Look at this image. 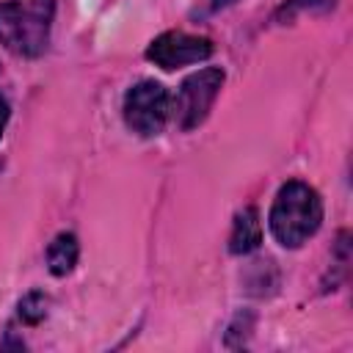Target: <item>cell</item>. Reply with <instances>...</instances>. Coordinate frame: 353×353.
Segmentation results:
<instances>
[{
	"mask_svg": "<svg viewBox=\"0 0 353 353\" xmlns=\"http://www.w3.org/2000/svg\"><path fill=\"white\" fill-rule=\"evenodd\" d=\"M55 0H6L0 3V44L22 58H36L50 41Z\"/></svg>",
	"mask_w": 353,
	"mask_h": 353,
	"instance_id": "obj_1",
	"label": "cell"
},
{
	"mask_svg": "<svg viewBox=\"0 0 353 353\" xmlns=\"http://www.w3.org/2000/svg\"><path fill=\"white\" fill-rule=\"evenodd\" d=\"M320 221H323V201L314 188H309L301 179L281 185L270 207V232L281 245L298 248L303 240H309L317 232Z\"/></svg>",
	"mask_w": 353,
	"mask_h": 353,
	"instance_id": "obj_2",
	"label": "cell"
},
{
	"mask_svg": "<svg viewBox=\"0 0 353 353\" xmlns=\"http://www.w3.org/2000/svg\"><path fill=\"white\" fill-rule=\"evenodd\" d=\"M168 110H171V97L154 80H143L132 85L124 97V119L130 130H135L138 135H157L168 121Z\"/></svg>",
	"mask_w": 353,
	"mask_h": 353,
	"instance_id": "obj_3",
	"label": "cell"
},
{
	"mask_svg": "<svg viewBox=\"0 0 353 353\" xmlns=\"http://www.w3.org/2000/svg\"><path fill=\"white\" fill-rule=\"evenodd\" d=\"M221 85H223V69H218V66L199 69L196 74H190L179 85V94H176V124H179V130H193L207 119Z\"/></svg>",
	"mask_w": 353,
	"mask_h": 353,
	"instance_id": "obj_4",
	"label": "cell"
},
{
	"mask_svg": "<svg viewBox=\"0 0 353 353\" xmlns=\"http://www.w3.org/2000/svg\"><path fill=\"white\" fill-rule=\"evenodd\" d=\"M210 55H212L210 39L190 36L182 30H168V33L157 36L146 50V58L154 61V66H160V69H176V66L199 63V61H207Z\"/></svg>",
	"mask_w": 353,
	"mask_h": 353,
	"instance_id": "obj_5",
	"label": "cell"
},
{
	"mask_svg": "<svg viewBox=\"0 0 353 353\" xmlns=\"http://www.w3.org/2000/svg\"><path fill=\"white\" fill-rule=\"evenodd\" d=\"M262 243V223H259V212L254 207H245L237 212L234 226H232V237H229V251L232 254H248Z\"/></svg>",
	"mask_w": 353,
	"mask_h": 353,
	"instance_id": "obj_6",
	"label": "cell"
},
{
	"mask_svg": "<svg viewBox=\"0 0 353 353\" xmlns=\"http://www.w3.org/2000/svg\"><path fill=\"white\" fill-rule=\"evenodd\" d=\"M77 254H80L77 237L69 234V232H63V234H58V237L50 243V248H47V265H50V270H52L55 276H66V273L74 268Z\"/></svg>",
	"mask_w": 353,
	"mask_h": 353,
	"instance_id": "obj_7",
	"label": "cell"
},
{
	"mask_svg": "<svg viewBox=\"0 0 353 353\" xmlns=\"http://www.w3.org/2000/svg\"><path fill=\"white\" fill-rule=\"evenodd\" d=\"M44 314H47V298L41 295V292H30L28 298H22V303H19V317L25 320V323H39V320H44Z\"/></svg>",
	"mask_w": 353,
	"mask_h": 353,
	"instance_id": "obj_8",
	"label": "cell"
},
{
	"mask_svg": "<svg viewBox=\"0 0 353 353\" xmlns=\"http://www.w3.org/2000/svg\"><path fill=\"white\" fill-rule=\"evenodd\" d=\"M336 0H287L284 3V14L292 17V14H303V11H328Z\"/></svg>",
	"mask_w": 353,
	"mask_h": 353,
	"instance_id": "obj_9",
	"label": "cell"
},
{
	"mask_svg": "<svg viewBox=\"0 0 353 353\" xmlns=\"http://www.w3.org/2000/svg\"><path fill=\"white\" fill-rule=\"evenodd\" d=\"M6 121H8V102H6V97H0V135H3Z\"/></svg>",
	"mask_w": 353,
	"mask_h": 353,
	"instance_id": "obj_10",
	"label": "cell"
}]
</instances>
